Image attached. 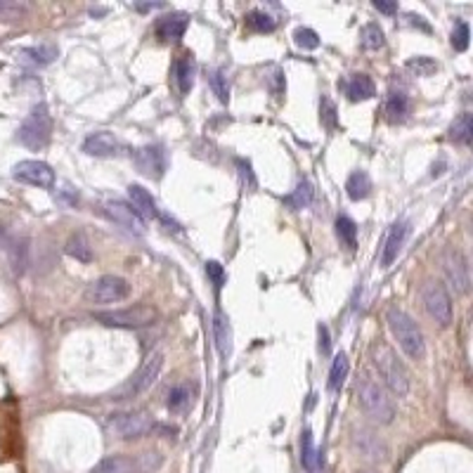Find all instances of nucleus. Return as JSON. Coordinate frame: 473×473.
<instances>
[{
  "instance_id": "nucleus-11",
  "label": "nucleus",
  "mask_w": 473,
  "mask_h": 473,
  "mask_svg": "<svg viewBox=\"0 0 473 473\" xmlns=\"http://www.w3.org/2000/svg\"><path fill=\"white\" fill-rule=\"evenodd\" d=\"M161 367H164V355L161 353L149 355V358L142 362V367L135 372V377L128 381L119 393H116V400H128V398H135V395L145 393L147 388L159 379Z\"/></svg>"
},
{
  "instance_id": "nucleus-25",
  "label": "nucleus",
  "mask_w": 473,
  "mask_h": 473,
  "mask_svg": "<svg viewBox=\"0 0 473 473\" xmlns=\"http://www.w3.org/2000/svg\"><path fill=\"white\" fill-rule=\"evenodd\" d=\"M64 251H67V256L76 258L79 263H90V261H93V246H90L86 235L69 237V242H67V246H64Z\"/></svg>"
},
{
  "instance_id": "nucleus-39",
  "label": "nucleus",
  "mask_w": 473,
  "mask_h": 473,
  "mask_svg": "<svg viewBox=\"0 0 473 473\" xmlns=\"http://www.w3.org/2000/svg\"><path fill=\"white\" fill-rule=\"evenodd\" d=\"M206 275L211 277V282H213V287H216V289H220L225 282H228L225 268H223V265H220V263H216V261H209V263H206Z\"/></svg>"
},
{
  "instance_id": "nucleus-34",
  "label": "nucleus",
  "mask_w": 473,
  "mask_h": 473,
  "mask_svg": "<svg viewBox=\"0 0 473 473\" xmlns=\"http://www.w3.org/2000/svg\"><path fill=\"white\" fill-rule=\"evenodd\" d=\"M294 43L301 50H315V48H320V36H317L313 29L301 27L294 31Z\"/></svg>"
},
{
  "instance_id": "nucleus-24",
  "label": "nucleus",
  "mask_w": 473,
  "mask_h": 473,
  "mask_svg": "<svg viewBox=\"0 0 473 473\" xmlns=\"http://www.w3.org/2000/svg\"><path fill=\"white\" fill-rule=\"evenodd\" d=\"M386 114L391 121H403L407 114H410V97L400 90H393L386 97Z\"/></svg>"
},
{
  "instance_id": "nucleus-38",
  "label": "nucleus",
  "mask_w": 473,
  "mask_h": 473,
  "mask_svg": "<svg viewBox=\"0 0 473 473\" xmlns=\"http://www.w3.org/2000/svg\"><path fill=\"white\" fill-rule=\"evenodd\" d=\"M469 41H471V29L466 22H459L455 34H452V48L457 50V53H464L466 48H469Z\"/></svg>"
},
{
  "instance_id": "nucleus-16",
  "label": "nucleus",
  "mask_w": 473,
  "mask_h": 473,
  "mask_svg": "<svg viewBox=\"0 0 473 473\" xmlns=\"http://www.w3.org/2000/svg\"><path fill=\"white\" fill-rule=\"evenodd\" d=\"M187 27H190V17H187L185 12H171V15L159 17L154 31H157L159 41L171 43V41H180V38L185 36Z\"/></svg>"
},
{
  "instance_id": "nucleus-18",
  "label": "nucleus",
  "mask_w": 473,
  "mask_h": 473,
  "mask_svg": "<svg viewBox=\"0 0 473 473\" xmlns=\"http://www.w3.org/2000/svg\"><path fill=\"white\" fill-rule=\"evenodd\" d=\"M128 197H131L133 211L138 213L142 220H145V218H157L159 216L157 202H154V197L142 185H128Z\"/></svg>"
},
{
  "instance_id": "nucleus-14",
  "label": "nucleus",
  "mask_w": 473,
  "mask_h": 473,
  "mask_svg": "<svg viewBox=\"0 0 473 473\" xmlns=\"http://www.w3.org/2000/svg\"><path fill=\"white\" fill-rule=\"evenodd\" d=\"M105 213L114 220L116 225L126 228L128 232H135V235H145V220H142L138 213L133 211L131 204L119 202V199H109V202H105Z\"/></svg>"
},
{
  "instance_id": "nucleus-42",
  "label": "nucleus",
  "mask_w": 473,
  "mask_h": 473,
  "mask_svg": "<svg viewBox=\"0 0 473 473\" xmlns=\"http://www.w3.org/2000/svg\"><path fill=\"white\" fill-rule=\"evenodd\" d=\"M374 8L379 12H384V15H395V12H398V3H384V0H377Z\"/></svg>"
},
{
  "instance_id": "nucleus-15",
  "label": "nucleus",
  "mask_w": 473,
  "mask_h": 473,
  "mask_svg": "<svg viewBox=\"0 0 473 473\" xmlns=\"http://www.w3.org/2000/svg\"><path fill=\"white\" fill-rule=\"evenodd\" d=\"M83 152L90 154V157H119L123 152V142L107 131L90 133L83 140Z\"/></svg>"
},
{
  "instance_id": "nucleus-10",
  "label": "nucleus",
  "mask_w": 473,
  "mask_h": 473,
  "mask_svg": "<svg viewBox=\"0 0 473 473\" xmlns=\"http://www.w3.org/2000/svg\"><path fill=\"white\" fill-rule=\"evenodd\" d=\"M440 263H443V272L447 277V282L455 287L457 294H466L471 287V272H469V261L457 246H445L443 256H440Z\"/></svg>"
},
{
  "instance_id": "nucleus-19",
  "label": "nucleus",
  "mask_w": 473,
  "mask_h": 473,
  "mask_svg": "<svg viewBox=\"0 0 473 473\" xmlns=\"http://www.w3.org/2000/svg\"><path fill=\"white\" fill-rule=\"evenodd\" d=\"M346 95L351 102H365L377 95V86H374V81L369 79L367 74H355L353 79L346 83Z\"/></svg>"
},
{
  "instance_id": "nucleus-1",
  "label": "nucleus",
  "mask_w": 473,
  "mask_h": 473,
  "mask_svg": "<svg viewBox=\"0 0 473 473\" xmlns=\"http://www.w3.org/2000/svg\"><path fill=\"white\" fill-rule=\"evenodd\" d=\"M369 353H372V362L381 381H384V388H388L398 398H405L410 393V374H407V367L398 358V353L386 341H377Z\"/></svg>"
},
{
  "instance_id": "nucleus-20",
  "label": "nucleus",
  "mask_w": 473,
  "mask_h": 473,
  "mask_svg": "<svg viewBox=\"0 0 473 473\" xmlns=\"http://www.w3.org/2000/svg\"><path fill=\"white\" fill-rule=\"evenodd\" d=\"M194 403V386L190 384H178L168 393V410L173 414H185Z\"/></svg>"
},
{
  "instance_id": "nucleus-28",
  "label": "nucleus",
  "mask_w": 473,
  "mask_h": 473,
  "mask_svg": "<svg viewBox=\"0 0 473 473\" xmlns=\"http://www.w3.org/2000/svg\"><path fill=\"white\" fill-rule=\"evenodd\" d=\"M31 12L27 3H17V0H0V22H22Z\"/></svg>"
},
{
  "instance_id": "nucleus-36",
  "label": "nucleus",
  "mask_w": 473,
  "mask_h": 473,
  "mask_svg": "<svg viewBox=\"0 0 473 473\" xmlns=\"http://www.w3.org/2000/svg\"><path fill=\"white\" fill-rule=\"evenodd\" d=\"M211 88H213V93L218 95V100L223 102V105H228V100H230V83H228L225 71H213V74H211Z\"/></svg>"
},
{
  "instance_id": "nucleus-17",
  "label": "nucleus",
  "mask_w": 473,
  "mask_h": 473,
  "mask_svg": "<svg viewBox=\"0 0 473 473\" xmlns=\"http://www.w3.org/2000/svg\"><path fill=\"white\" fill-rule=\"evenodd\" d=\"M405 237H407V223H403V220H400V223H395L393 228L388 230L384 249H381V268H391L393 261L400 254V249H403Z\"/></svg>"
},
{
  "instance_id": "nucleus-12",
  "label": "nucleus",
  "mask_w": 473,
  "mask_h": 473,
  "mask_svg": "<svg viewBox=\"0 0 473 473\" xmlns=\"http://www.w3.org/2000/svg\"><path fill=\"white\" fill-rule=\"evenodd\" d=\"M12 178H15L17 183L41 187V190H50V187L55 185V171L45 164V161H36V159L19 161V164L12 168Z\"/></svg>"
},
{
  "instance_id": "nucleus-31",
  "label": "nucleus",
  "mask_w": 473,
  "mask_h": 473,
  "mask_svg": "<svg viewBox=\"0 0 473 473\" xmlns=\"http://www.w3.org/2000/svg\"><path fill=\"white\" fill-rule=\"evenodd\" d=\"M360 43L365 50H381L386 45L384 29H381L379 24H365L360 34Z\"/></svg>"
},
{
  "instance_id": "nucleus-6",
  "label": "nucleus",
  "mask_w": 473,
  "mask_h": 473,
  "mask_svg": "<svg viewBox=\"0 0 473 473\" xmlns=\"http://www.w3.org/2000/svg\"><path fill=\"white\" fill-rule=\"evenodd\" d=\"M50 138H53V116H50L48 107L38 105L31 109V114L19 126L17 140L29 149H43Z\"/></svg>"
},
{
  "instance_id": "nucleus-45",
  "label": "nucleus",
  "mask_w": 473,
  "mask_h": 473,
  "mask_svg": "<svg viewBox=\"0 0 473 473\" xmlns=\"http://www.w3.org/2000/svg\"><path fill=\"white\" fill-rule=\"evenodd\" d=\"M365 473H374V471H365Z\"/></svg>"
},
{
  "instance_id": "nucleus-35",
  "label": "nucleus",
  "mask_w": 473,
  "mask_h": 473,
  "mask_svg": "<svg viewBox=\"0 0 473 473\" xmlns=\"http://www.w3.org/2000/svg\"><path fill=\"white\" fill-rule=\"evenodd\" d=\"M22 55L27 57L29 62H34V64H48V62H53L55 57H57V50L53 48V45H43V48H29V50H24Z\"/></svg>"
},
{
  "instance_id": "nucleus-30",
  "label": "nucleus",
  "mask_w": 473,
  "mask_h": 473,
  "mask_svg": "<svg viewBox=\"0 0 473 473\" xmlns=\"http://www.w3.org/2000/svg\"><path fill=\"white\" fill-rule=\"evenodd\" d=\"M336 235H339L341 244H346L351 251L358 246V225H355V220H351L348 216L336 218Z\"/></svg>"
},
{
  "instance_id": "nucleus-26",
  "label": "nucleus",
  "mask_w": 473,
  "mask_h": 473,
  "mask_svg": "<svg viewBox=\"0 0 473 473\" xmlns=\"http://www.w3.org/2000/svg\"><path fill=\"white\" fill-rule=\"evenodd\" d=\"M213 334H216V346L220 355H228L230 351V322L220 310H216L213 315Z\"/></svg>"
},
{
  "instance_id": "nucleus-7",
  "label": "nucleus",
  "mask_w": 473,
  "mask_h": 473,
  "mask_svg": "<svg viewBox=\"0 0 473 473\" xmlns=\"http://www.w3.org/2000/svg\"><path fill=\"white\" fill-rule=\"evenodd\" d=\"M157 308L152 306H131L123 310H107V313H97L95 320L102 322L105 327L116 329H142L157 322Z\"/></svg>"
},
{
  "instance_id": "nucleus-23",
  "label": "nucleus",
  "mask_w": 473,
  "mask_h": 473,
  "mask_svg": "<svg viewBox=\"0 0 473 473\" xmlns=\"http://www.w3.org/2000/svg\"><path fill=\"white\" fill-rule=\"evenodd\" d=\"M450 138L455 140L457 145H464V147L471 145V140H473V116L469 112L459 114L455 119V123H452V128H450Z\"/></svg>"
},
{
  "instance_id": "nucleus-8",
  "label": "nucleus",
  "mask_w": 473,
  "mask_h": 473,
  "mask_svg": "<svg viewBox=\"0 0 473 473\" xmlns=\"http://www.w3.org/2000/svg\"><path fill=\"white\" fill-rule=\"evenodd\" d=\"M421 303H424L426 313L438 327H447L452 322V298L445 284L438 280H429L421 287Z\"/></svg>"
},
{
  "instance_id": "nucleus-5",
  "label": "nucleus",
  "mask_w": 473,
  "mask_h": 473,
  "mask_svg": "<svg viewBox=\"0 0 473 473\" xmlns=\"http://www.w3.org/2000/svg\"><path fill=\"white\" fill-rule=\"evenodd\" d=\"M157 421L145 410H123L107 417V429L121 440H140L157 431Z\"/></svg>"
},
{
  "instance_id": "nucleus-9",
  "label": "nucleus",
  "mask_w": 473,
  "mask_h": 473,
  "mask_svg": "<svg viewBox=\"0 0 473 473\" xmlns=\"http://www.w3.org/2000/svg\"><path fill=\"white\" fill-rule=\"evenodd\" d=\"M131 296V284L123 277L116 275H105L100 280H95L86 289V301L97 303V306H107V303H119L123 298Z\"/></svg>"
},
{
  "instance_id": "nucleus-29",
  "label": "nucleus",
  "mask_w": 473,
  "mask_h": 473,
  "mask_svg": "<svg viewBox=\"0 0 473 473\" xmlns=\"http://www.w3.org/2000/svg\"><path fill=\"white\" fill-rule=\"evenodd\" d=\"M310 202H313V185L306 183V180H303V183H298V187L289 194V197H284V204H287L291 211L306 209Z\"/></svg>"
},
{
  "instance_id": "nucleus-22",
  "label": "nucleus",
  "mask_w": 473,
  "mask_h": 473,
  "mask_svg": "<svg viewBox=\"0 0 473 473\" xmlns=\"http://www.w3.org/2000/svg\"><path fill=\"white\" fill-rule=\"evenodd\" d=\"M369 192H372V180H369L367 171H353L346 180L348 199H353V202H362V199L369 197Z\"/></svg>"
},
{
  "instance_id": "nucleus-33",
  "label": "nucleus",
  "mask_w": 473,
  "mask_h": 473,
  "mask_svg": "<svg viewBox=\"0 0 473 473\" xmlns=\"http://www.w3.org/2000/svg\"><path fill=\"white\" fill-rule=\"evenodd\" d=\"M246 27L258 34H270V31H275V19L263 10H251L246 15Z\"/></svg>"
},
{
  "instance_id": "nucleus-27",
  "label": "nucleus",
  "mask_w": 473,
  "mask_h": 473,
  "mask_svg": "<svg viewBox=\"0 0 473 473\" xmlns=\"http://www.w3.org/2000/svg\"><path fill=\"white\" fill-rule=\"evenodd\" d=\"M348 372H351V362H348L346 353H339L332 362V372H329V388L332 391H341L343 381H346Z\"/></svg>"
},
{
  "instance_id": "nucleus-4",
  "label": "nucleus",
  "mask_w": 473,
  "mask_h": 473,
  "mask_svg": "<svg viewBox=\"0 0 473 473\" xmlns=\"http://www.w3.org/2000/svg\"><path fill=\"white\" fill-rule=\"evenodd\" d=\"M161 464L164 457L154 450L140 455H109L97 462L90 473H154L161 469Z\"/></svg>"
},
{
  "instance_id": "nucleus-43",
  "label": "nucleus",
  "mask_w": 473,
  "mask_h": 473,
  "mask_svg": "<svg viewBox=\"0 0 473 473\" xmlns=\"http://www.w3.org/2000/svg\"><path fill=\"white\" fill-rule=\"evenodd\" d=\"M157 8H164L161 3H152V5H138V10H142V12H147V10H157Z\"/></svg>"
},
{
  "instance_id": "nucleus-41",
  "label": "nucleus",
  "mask_w": 473,
  "mask_h": 473,
  "mask_svg": "<svg viewBox=\"0 0 473 473\" xmlns=\"http://www.w3.org/2000/svg\"><path fill=\"white\" fill-rule=\"evenodd\" d=\"M317 334H320V353L329 355V329L325 325L317 327Z\"/></svg>"
},
{
  "instance_id": "nucleus-40",
  "label": "nucleus",
  "mask_w": 473,
  "mask_h": 473,
  "mask_svg": "<svg viewBox=\"0 0 473 473\" xmlns=\"http://www.w3.org/2000/svg\"><path fill=\"white\" fill-rule=\"evenodd\" d=\"M322 123L329 128V131H334L336 128V107L332 100H322Z\"/></svg>"
},
{
  "instance_id": "nucleus-3",
  "label": "nucleus",
  "mask_w": 473,
  "mask_h": 473,
  "mask_svg": "<svg viewBox=\"0 0 473 473\" xmlns=\"http://www.w3.org/2000/svg\"><path fill=\"white\" fill-rule=\"evenodd\" d=\"M386 322H388V329H391L393 339L398 341L400 351H403L407 358H410V360H421V358H424V355H426L424 334H421L419 325L405 313L403 308H395V306L388 308Z\"/></svg>"
},
{
  "instance_id": "nucleus-44",
  "label": "nucleus",
  "mask_w": 473,
  "mask_h": 473,
  "mask_svg": "<svg viewBox=\"0 0 473 473\" xmlns=\"http://www.w3.org/2000/svg\"><path fill=\"white\" fill-rule=\"evenodd\" d=\"M0 244H3V228H0Z\"/></svg>"
},
{
  "instance_id": "nucleus-37",
  "label": "nucleus",
  "mask_w": 473,
  "mask_h": 473,
  "mask_svg": "<svg viewBox=\"0 0 473 473\" xmlns=\"http://www.w3.org/2000/svg\"><path fill=\"white\" fill-rule=\"evenodd\" d=\"M407 69H412L417 76H431L433 71H438V62H433L431 57H412L407 60Z\"/></svg>"
},
{
  "instance_id": "nucleus-13",
  "label": "nucleus",
  "mask_w": 473,
  "mask_h": 473,
  "mask_svg": "<svg viewBox=\"0 0 473 473\" xmlns=\"http://www.w3.org/2000/svg\"><path fill=\"white\" fill-rule=\"evenodd\" d=\"M133 161L138 166V171L147 178H161L166 171V152L157 145H147L133 152Z\"/></svg>"
},
{
  "instance_id": "nucleus-32",
  "label": "nucleus",
  "mask_w": 473,
  "mask_h": 473,
  "mask_svg": "<svg viewBox=\"0 0 473 473\" xmlns=\"http://www.w3.org/2000/svg\"><path fill=\"white\" fill-rule=\"evenodd\" d=\"M301 464H303V469H308L310 473L317 471V450H315L310 429L303 431V436H301Z\"/></svg>"
},
{
  "instance_id": "nucleus-2",
  "label": "nucleus",
  "mask_w": 473,
  "mask_h": 473,
  "mask_svg": "<svg viewBox=\"0 0 473 473\" xmlns=\"http://www.w3.org/2000/svg\"><path fill=\"white\" fill-rule=\"evenodd\" d=\"M358 400L367 417L377 424H391L395 419V405L391 395H388L384 384H379L369 372H362L358 379Z\"/></svg>"
},
{
  "instance_id": "nucleus-21",
  "label": "nucleus",
  "mask_w": 473,
  "mask_h": 473,
  "mask_svg": "<svg viewBox=\"0 0 473 473\" xmlns=\"http://www.w3.org/2000/svg\"><path fill=\"white\" fill-rule=\"evenodd\" d=\"M194 76H197V64H194V57L183 55L176 62V83H178V90L183 95H190V90L194 86Z\"/></svg>"
}]
</instances>
